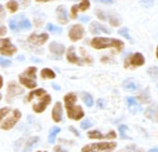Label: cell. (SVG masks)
Wrapping results in <instances>:
<instances>
[{"label":"cell","instance_id":"6da1fadb","mask_svg":"<svg viewBox=\"0 0 158 152\" xmlns=\"http://www.w3.org/2000/svg\"><path fill=\"white\" fill-rule=\"evenodd\" d=\"M27 101H32L35 112H42L51 103V95H48L44 89H36L27 95Z\"/></svg>","mask_w":158,"mask_h":152},{"label":"cell","instance_id":"7a4b0ae2","mask_svg":"<svg viewBox=\"0 0 158 152\" xmlns=\"http://www.w3.org/2000/svg\"><path fill=\"white\" fill-rule=\"evenodd\" d=\"M77 101V95L74 93H69L64 96V103H65V109L68 117L72 120H79L84 116V111L80 106L75 104Z\"/></svg>","mask_w":158,"mask_h":152},{"label":"cell","instance_id":"3957f363","mask_svg":"<svg viewBox=\"0 0 158 152\" xmlns=\"http://www.w3.org/2000/svg\"><path fill=\"white\" fill-rule=\"evenodd\" d=\"M91 46L96 49H102V48H116L117 51H121L123 47V42L116 38H105V37H95L91 40Z\"/></svg>","mask_w":158,"mask_h":152},{"label":"cell","instance_id":"277c9868","mask_svg":"<svg viewBox=\"0 0 158 152\" xmlns=\"http://www.w3.org/2000/svg\"><path fill=\"white\" fill-rule=\"evenodd\" d=\"M116 147L115 142H100L86 145L81 148V152H112Z\"/></svg>","mask_w":158,"mask_h":152},{"label":"cell","instance_id":"5b68a950","mask_svg":"<svg viewBox=\"0 0 158 152\" xmlns=\"http://www.w3.org/2000/svg\"><path fill=\"white\" fill-rule=\"evenodd\" d=\"M36 67H30L27 68L22 74H20L19 79H20V83L23 84L26 88H35L36 87Z\"/></svg>","mask_w":158,"mask_h":152},{"label":"cell","instance_id":"8992f818","mask_svg":"<svg viewBox=\"0 0 158 152\" xmlns=\"http://www.w3.org/2000/svg\"><path fill=\"white\" fill-rule=\"evenodd\" d=\"M9 25H10V28L12 31H21V30H28V28H31L30 20H27L23 15H20L19 17L10 20Z\"/></svg>","mask_w":158,"mask_h":152},{"label":"cell","instance_id":"52a82bcc","mask_svg":"<svg viewBox=\"0 0 158 152\" xmlns=\"http://www.w3.org/2000/svg\"><path fill=\"white\" fill-rule=\"evenodd\" d=\"M20 117H21V112H20L19 110H14V111L6 117V120L1 124V129H2V130H10V129L14 127V125L20 120Z\"/></svg>","mask_w":158,"mask_h":152},{"label":"cell","instance_id":"ba28073f","mask_svg":"<svg viewBox=\"0 0 158 152\" xmlns=\"http://www.w3.org/2000/svg\"><path fill=\"white\" fill-rule=\"evenodd\" d=\"M144 63V57L141 54V53H133L131 54L130 57L126 58L125 61V67L128 68V67H139Z\"/></svg>","mask_w":158,"mask_h":152},{"label":"cell","instance_id":"9c48e42d","mask_svg":"<svg viewBox=\"0 0 158 152\" xmlns=\"http://www.w3.org/2000/svg\"><path fill=\"white\" fill-rule=\"evenodd\" d=\"M16 52V47L11 43L9 38L0 40V53L4 56H11Z\"/></svg>","mask_w":158,"mask_h":152},{"label":"cell","instance_id":"30bf717a","mask_svg":"<svg viewBox=\"0 0 158 152\" xmlns=\"http://www.w3.org/2000/svg\"><path fill=\"white\" fill-rule=\"evenodd\" d=\"M95 12H96V16H98L99 19H101V20H104V21H109L112 26H118L120 22H121L120 19H118L116 15L107 14V12H105V11H102V10H96Z\"/></svg>","mask_w":158,"mask_h":152},{"label":"cell","instance_id":"8fae6325","mask_svg":"<svg viewBox=\"0 0 158 152\" xmlns=\"http://www.w3.org/2000/svg\"><path fill=\"white\" fill-rule=\"evenodd\" d=\"M68 35H69V38H70L72 41H78V40H80V38L83 37V35H84V28H83V26H80V25H73V26L70 27Z\"/></svg>","mask_w":158,"mask_h":152},{"label":"cell","instance_id":"7c38bea8","mask_svg":"<svg viewBox=\"0 0 158 152\" xmlns=\"http://www.w3.org/2000/svg\"><path fill=\"white\" fill-rule=\"evenodd\" d=\"M88 9H89V0H81L79 4H75V5L72 6V9H70V17L75 19L77 14L79 11H85Z\"/></svg>","mask_w":158,"mask_h":152},{"label":"cell","instance_id":"4fadbf2b","mask_svg":"<svg viewBox=\"0 0 158 152\" xmlns=\"http://www.w3.org/2000/svg\"><path fill=\"white\" fill-rule=\"evenodd\" d=\"M48 40V35L47 33H32L28 36V42L32 43V44H36V46H40V44H43L46 41Z\"/></svg>","mask_w":158,"mask_h":152},{"label":"cell","instance_id":"5bb4252c","mask_svg":"<svg viewBox=\"0 0 158 152\" xmlns=\"http://www.w3.org/2000/svg\"><path fill=\"white\" fill-rule=\"evenodd\" d=\"M22 91H23V89L21 87H19L16 83L11 82L7 87V100H11L12 98H15L19 94H22Z\"/></svg>","mask_w":158,"mask_h":152},{"label":"cell","instance_id":"9a60e30c","mask_svg":"<svg viewBox=\"0 0 158 152\" xmlns=\"http://www.w3.org/2000/svg\"><path fill=\"white\" fill-rule=\"evenodd\" d=\"M90 32L94 33V35H98V33H110L111 30L109 27H106V26H104V25L94 21L90 25Z\"/></svg>","mask_w":158,"mask_h":152},{"label":"cell","instance_id":"2e32d148","mask_svg":"<svg viewBox=\"0 0 158 152\" xmlns=\"http://www.w3.org/2000/svg\"><path fill=\"white\" fill-rule=\"evenodd\" d=\"M67 59H68V62L75 63V64H83V63H85L81 58H79V57L75 54L74 47H69V49H68V52H67Z\"/></svg>","mask_w":158,"mask_h":152},{"label":"cell","instance_id":"e0dca14e","mask_svg":"<svg viewBox=\"0 0 158 152\" xmlns=\"http://www.w3.org/2000/svg\"><path fill=\"white\" fill-rule=\"evenodd\" d=\"M88 137L89 138H115L116 137V133L114 131H110L109 133L102 135L99 131H90V132H88Z\"/></svg>","mask_w":158,"mask_h":152},{"label":"cell","instance_id":"ac0fdd59","mask_svg":"<svg viewBox=\"0 0 158 152\" xmlns=\"http://www.w3.org/2000/svg\"><path fill=\"white\" fill-rule=\"evenodd\" d=\"M146 116L153 121L158 122V104H153L151 105L147 110H146Z\"/></svg>","mask_w":158,"mask_h":152},{"label":"cell","instance_id":"d6986e66","mask_svg":"<svg viewBox=\"0 0 158 152\" xmlns=\"http://www.w3.org/2000/svg\"><path fill=\"white\" fill-rule=\"evenodd\" d=\"M57 19L60 23H67L68 22V14H67V10L64 9V6H58L57 7Z\"/></svg>","mask_w":158,"mask_h":152},{"label":"cell","instance_id":"ffe728a7","mask_svg":"<svg viewBox=\"0 0 158 152\" xmlns=\"http://www.w3.org/2000/svg\"><path fill=\"white\" fill-rule=\"evenodd\" d=\"M52 119L56 121V122H59L62 120V105L60 103H56L54 106H53V110H52Z\"/></svg>","mask_w":158,"mask_h":152},{"label":"cell","instance_id":"44dd1931","mask_svg":"<svg viewBox=\"0 0 158 152\" xmlns=\"http://www.w3.org/2000/svg\"><path fill=\"white\" fill-rule=\"evenodd\" d=\"M127 105H128V109H130V111L131 112H133V114H136V112H138L139 110H141V106H139V104L137 103V100L135 99V98H127Z\"/></svg>","mask_w":158,"mask_h":152},{"label":"cell","instance_id":"7402d4cb","mask_svg":"<svg viewBox=\"0 0 158 152\" xmlns=\"http://www.w3.org/2000/svg\"><path fill=\"white\" fill-rule=\"evenodd\" d=\"M49 51L52 53H54V54H59L60 56L64 52V46L60 44V43H57V42H52L49 44Z\"/></svg>","mask_w":158,"mask_h":152},{"label":"cell","instance_id":"603a6c76","mask_svg":"<svg viewBox=\"0 0 158 152\" xmlns=\"http://www.w3.org/2000/svg\"><path fill=\"white\" fill-rule=\"evenodd\" d=\"M123 88L127 90H136V89H138V84L133 79H126L123 82Z\"/></svg>","mask_w":158,"mask_h":152},{"label":"cell","instance_id":"cb8c5ba5","mask_svg":"<svg viewBox=\"0 0 158 152\" xmlns=\"http://www.w3.org/2000/svg\"><path fill=\"white\" fill-rule=\"evenodd\" d=\"M41 77H42L43 79H53V78L56 77V74H54V72H53L52 69L44 68V69H42V72H41Z\"/></svg>","mask_w":158,"mask_h":152},{"label":"cell","instance_id":"d4e9b609","mask_svg":"<svg viewBox=\"0 0 158 152\" xmlns=\"http://www.w3.org/2000/svg\"><path fill=\"white\" fill-rule=\"evenodd\" d=\"M38 143V137H31L30 140H27V142H26V145H25V148H23V152H26V151H28V150H31L33 146H36Z\"/></svg>","mask_w":158,"mask_h":152},{"label":"cell","instance_id":"484cf974","mask_svg":"<svg viewBox=\"0 0 158 152\" xmlns=\"http://www.w3.org/2000/svg\"><path fill=\"white\" fill-rule=\"evenodd\" d=\"M59 132H60V129H59V127H53V129L51 130V132H49L48 141H49L51 143H53V142H54V140H56V136H57Z\"/></svg>","mask_w":158,"mask_h":152},{"label":"cell","instance_id":"4316f807","mask_svg":"<svg viewBox=\"0 0 158 152\" xmlns=\"http://www.w3.org/2000/svg\"><path fill=\"white\" fill-rule=\"evenodd\" d=\"M6 6H7V9H9L11 12H16L17 9H19V5H17V2H16L15 0H10V1L6 4Z\"/></svg>","mask_w":158,"mask_h":152},{"label":"cell","instance_id":"83f0119b","mask_svg":"<svg viewBox=\"0 0 158 152\" xmlns=\"http://www.w3.org/2000/svg\"><path fill=\"white\" fill-rule=\"evenodd\" d=\"M83 100H84V103H85L88 106H93V104H94L91 95L88 94V93H83Z\"/></svg>","mask_w":158,"mask_h":152},{"label":"cell","instance_id":"f1b7e54d","mask_svg":"<svg viewBox=\"0 0 158 152\" xmlns=\"http://www.w3.org/2000/svg\"><path fill=\"white\" fill-rule=\"evenodd\" d=\"M47 30L49 32H52V33H60L62 32V28L58 27V26H54L53 23H48L47 25Z\"/></svg>","mask_w":158,"mask_h":152},{"label":"cell","instance_id":"f546056e","mask_svg":"<svg viewBox=\"0 0 158 152\" xmlns=\"http://www.w3.org/2000/svg\"><path fill=\"white\" fill-rule=\"evenodd\" d=\"M118 131H120V135L122 138H128L127 135H126V131H127V126L126 125H120L118 126Z\"/></svg>","mask_w":158,"mask_h":152},{"label":"cell","instance_id":"4dcf8cb0","mask_svg":"<svg viewBox=\"0 0 158 152\" xmlns=\"http://www.w3.org/2000/svg\"><path fill=\"white\" fill-rule=\"evenodd\" d=\"M148 74L153 78H158V67H151L148 69Z\"/></svg>","mask_w":158,"mask_h":152},{"label":"cell","instance_id":"1f68e13d","mask_svg":"<svg viewBox=\"0 0 158 152\" xmlns=\"http://www.w3.org/2000/svg\"><path fill=\"white\" fill-rule=\"evenodd\" d=\"M126 152H143L141 148L136 147L135 145H131V146H127L126 147Z\"/></svg>","mask_w":158,"mask_h":152},{"label":"cell","instance_id":"d6a6232c","mask_svg":"<svg viewBox=\"0 0 158 152\" xmlns=\"http://www.w3.org/2000/svg\"><path fill=\"white\" fill-rule=\"evenodd\" d=\"M9 112H10V109H9V108H2V109H0V121H1Z\"/></svg>","mask_w":158,"mask_h":152},{"label":"cell","instance_id":"836d02e7","mask_svg":"<svg viewBox=\"0 0 158 152\" xmlns=\"http://www.w3.org/2000/svg\"><path fill=\"white\" fill-rule=\"evenodd\" d=\"M118 33H120V35H122L123 37H126L127 40H130V41H131V36L128 35V31H127V28H126V27H123V28H121V30L118 31Z\"/></svg>","mask_w":158,"mask_h":152},{"label":"cell","instance_id":"e575fe53","mask_svg":"<svg viewBox=\"0 0 158 152\" xmlns=\"http://www.w3.org/2000/svg\"><path fill=\"white\" fill-rule=\"evenodd\" d=\"M93 125H94V124H93V121H91V120H84V121L81 122V125H80V126H81V129H89V127H90V126H93Z\"/></svg>","mask_w":158,"mask_h":152},{"label":"cell","instance_id":"d590c367","mask_svg":"<svg viewBox=\"0 0 158 152\" xmlns=\"http://www.w3.org/2000/svg\"><path fill=\"white\" fill-rule=\"evenodd\" d=\"M11 64V62L9 59H4V58H0V65L1 67H9Z\"/></svg>","mask_w":158,"mask_h":152},{"label":"cell","instance_id":"8d00e7d4","mask_svg":"<svg viewBox=\"0 0 158 152\" xmlns=\"http://www.w3.org/2000/svg\"><path fill=\"white\" fill-rule=\"evenodd\" d=\"M53 152H68V151H65V150L62 148L60 146H56V147L53 148Z\"/></svg>","mask_w":158,"mask_h":152},{"label":"cell","instance_id":"74e56055","mask_svg":"<svg viewBox=\"0 0 158 152\" xmlns=\"http://www.w3.org/2000/svg\"><path fill=\"white\" fill-rule=\"evenodd\" d=\"M98 2H102V4H111L114 0H95Z\"/></svg>","mask_w":158,"mask_h":152},{"label":"cell","instance_id":"f35d334b","mask_svg":"<svg viewBox=\"0 0 158 152\" xmlns=\"http://www.w3.org/2000/svg\"><path fill=\"white\" fill-rule=\"evenodd\" d=\"M98 106L99 108H104V100L102 99H99L98 100Z\"/></svg>","mask_w":158,"mask_h":152},{"label":"cell","instance_id":"ab89813d","mask_svg":"<svg viewBox=\"0 0 158 152\" xmlns=\"http://www.w3.org/2000/svg\"><path fill=\"white\" fill-rule=\"evenodd\" d=\"M6 33V28L4 27V26H1L0 27V36H2V35H5Z\"/></svg>","mask_w":158,"mask_h":152},{"label":"cell","instance_id":"60d3db41","mask_svg":"<svg viewBox=\"0 0 158 152\" xmlns=\"http://www.w3.org/2000/svg\"><path fill=\"white\" fill-rule=\"evenodd\" d=\"M28 2H30V0H21V5L22 6H27Z\"/></svg>","mask_w":158,"mask_h":152},{"label":"cell","instance_id":"b9f144b4","mask_svg":"<svg viewBox=\"0 0 158 152\" xmlns=\"http://www.w3.org/2000/svg\"><path fill=\"white\" fill-rule=\"evenodd\" d=\"M4 17V9H2V6L0 5V20Z\"/></svg>","mask_w":158,"mask_h":152},{"label":"cell","instance_id":"7bdbcfd3","mask_svg":"<svg viewBox=\"0 0 158 152\" xmlns=\"http://www.w3.org/2000/svg\"><path fill=\"white\" fill-rule=\"evenodd\" d=\"M80 20H81V21H88V20H89V17H88V16H85V17H81Z\"/></svg>","mask_w":158,"mask_h":152},{"label":"cell","instance_id":"ee69618b","mask_svg":"<svg viewBox=\"0 0 158 152\" xmlns=\"http://www.w3.org/2000/svg\"><path fill=\"white\" fill-rule=\"evenodd\" d=\"M148 152H158V148H152V150H149Z\"/></svg>","mask_w":158,"mask_h":152},{"label":"cell","instance_id":"f6af8a7d","mask_svg":"<svg viewBox=\"0 0 158 152\" xmlns=\"http://www.w3.org/2000/svg\"><path fill=\"white\" fill-rule=\"evenodd\" d=\"M36 1H38V2H46V1H51V0H36Z\"/></svg>","mask_w":158,"mask_h":152},{"label":"cell","instance_id":"bcb514c9","mask_svg":"<svg viewBox=\"0 0 158 152\" xmlns=\"http://www.w3.org/2000/svg\"><path fill=\"white\" fill-rule=\"evenodd\" d=\"M1 87H2V78L0 77V88H1Z\"/></svg>","mask_w":158,"mask_h":152},{"label":"cell","instance_id":"7dc6e473","mask_svg":"<svg viewBox=\"0 0 158 152\" xmlns=\"http://www.w3.org/2000/svg\"><path fill=\"white\" fill-rule=\"evenodd\" d=\"M157 58H158V47H157Z\"/></svg>","mask_w":158,"mask_h":152},{"label":"cell","instance_id":"c3c4849f","mask_svg":"<svg viewBox=\"0 0 158 152\" xmlns=\"http://www.w3.org/2000/svg\"><path fill=\"white\" fill-rule=\"evenodd\" d=\"M0 99H1V94H0Z\"/></svg>","mask_w":158,"mask_h":152}]
</instances>
